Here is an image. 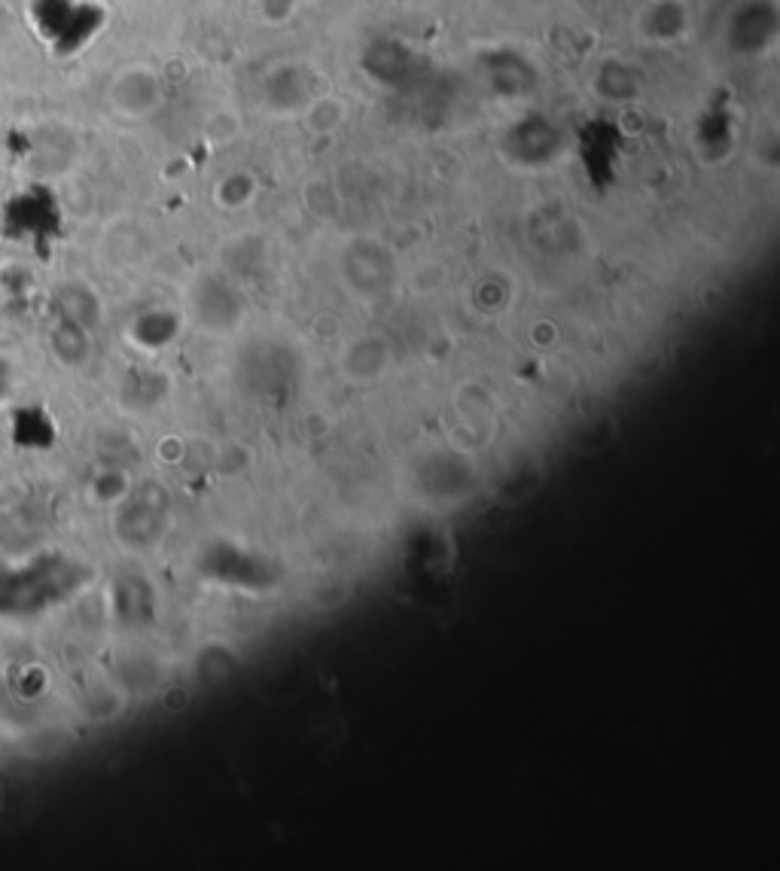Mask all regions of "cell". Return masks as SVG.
I'll use <instances>...</instances> for the list:
<instances>
[{"mask_svg":"<svg viewBox=\"0 0 780 871\" xmlns=\"http://www.w3.org/2000/svg\"><path fill=\"white\" fill-rule=\"evenodd\" d=\"M305 122L314 131H333L345 122V104L333 95H320L311 101V107L305 110Z\"/></svg>","mask_w":780,"mask_h":871,"instance_id":"cell-3","label":"cell"},{"mask_svg":"<svg viewBox=\"0 0 780 871\" xmlns=\"http://www.w3.org/2000/svg\"><path fill=\"white\" fill-rule=\"evenodd\" d=\"M256 195V183L250 174H229L217 183V205L226 211H241L244 205H250V198Z\"/></svg>","mask_w":780,"mask_h":871,"instance_id":"cell-2","label":"cell"},{"mask_svg":"<svg viewBox=\"0 0 780 871\" xmlns=\"http://www.w3.org/2000/svg\"><path fill=\"white\" fill-rule=\"evenodd\" d=\"M339 366L351 381H375L390 369V345L378 335H366L345 348Z\"/></svg>","mask_w":780,"mask_h":871,"instance_id":"cell-1","label":"cell"}]
</instances>
